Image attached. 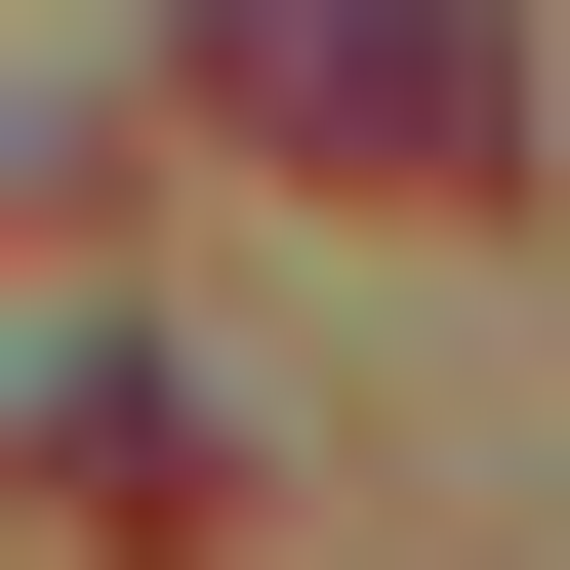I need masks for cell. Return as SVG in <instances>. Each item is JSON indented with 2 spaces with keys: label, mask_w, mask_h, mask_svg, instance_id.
Here are the masks:
<instances>
[{
  "label": "cell",
  "mask_w": 570,
  "mask_h": 570,
  "mask_svg": "<svg viewBox=\"0 0 570 570\" xmlns=\"http://www.w3.org/2000/svg\"><path fill=\"white\" fill-rule=\"evenodd\" d=\"M0 489H41V530H122V570H204V530H245V449H204L164 367H41V449H0Z\"/></svg>",
  "instance_id": "cell-2"
},
{
  "label": "cell",
  "mask_w": 570,
  "mask_h": 570,
  "mask_svg": "<svg viewBox=\"0 0 570 570\" xmlns=\"http://www.w3.org/2000/svg\"><path fill=\"white\" fill-rule=\"evenodd\" d=\"M204 122H245L285 204H530V0H204Z\"/></svg>",
  "instance_id": "cell-1"
}]
</instances>
